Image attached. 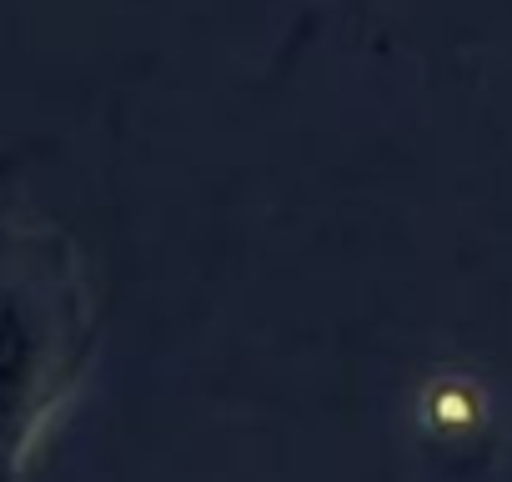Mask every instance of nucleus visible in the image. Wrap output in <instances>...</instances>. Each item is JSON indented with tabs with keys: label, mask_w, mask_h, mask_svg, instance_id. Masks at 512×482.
I'll return each mask as SVG.
<instances>
[{
	"label": "nucleus",
	"mask_w": 512,
	"mask_h": 482,
	"mask_svg": "<svg viewBox=\"0 0 512 482\" xmlns=\"http://www.w3.org/2000/svg\"><path fill=\"white\" fill-rule=\"evenodd\" d=\"M487 417V397L477 382L467 377H437L427 392H422V422L427 432H447V437H462L472 427H482Z\"/></svg>",
	"instance_id": "1"
}]
</instances>
